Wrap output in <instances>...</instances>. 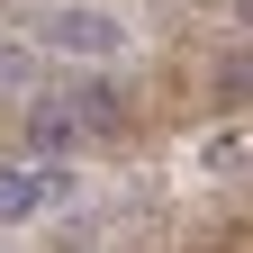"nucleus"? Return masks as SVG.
I'll return each instance as SVG.
<instances>
[{"label":"nucleus","instance_id":"obj_6","mask_svg":"<svg viewBox=\"0 0 253 253\" xmlns=\"http://www.w3.org/2000/svg\"><path fill=\"white\" fill-rule=\"evenodd\" d=\"M235 9H244V18H253V0H235Z\"/></svg>","mask_w":253,"mask_h":253},{"label":"nucleus","instance_id":"obj_5","mask_svg":"<svg viewBox=\"0 0 253 253\" xmlns=\"http://www.w3.org/2000/svg\"><path fill=\"white\" fill-rule=\"evenodd\" d=\"M217 100H253V54H226V63H217Z\"/></svg>","mask_w":253,"mask_h":253},{"label":"nucleus","instance_id":"obj_4","mask_svg":"<svg viewBox=\"0 0 253 253\" xmlns=\"http://www.w3.org/2000/svg\"><path fill=\"white\" fill-rule=\"evenodd\" d=\"M63 100L82 109V126H90V136H109V126H118V90H109V82H82V90H63Z\"/></svg>","mask_w":253,"mask_h":253},{"label":"nucleus","instance_id":"obj_3","mask_svg":"<svg viewBox=\"0 0 253 253\" xmlns=\"http://www.w3.org/2000/svg\"><path fill=\"white\" fill-rule=\"evenodd\" d=\"M27 145H37V163H54L63 145H82V109L73 100H37L27 109Z\"/></svg>","mask_w":253,"mask_h":253},{"label":"nucleus","instance_id":"obj_2","mask_svg":"<svg viewBox=\"0 0 253 253\" xmlns=\"http://www.w3.org/2000/svg\"><path fill=\"white\" fill-rule=\"evenodd\" d=\"M45 199H54V163H0V226L37 217Z\"/></svg>","mask_w":253,"mask_h":253},{"label":"nucleus","instance_id":"obj_1","mask_svg":"<svg viewBox=\"0 0 253 253\" xmlns=\"http://www.w3.org/2000/svg\"><path fill=\"white\" fill-rule=\"evenodd\" d=\"M45 45H54V54L100 63V54H118V45H126V27H118L109 9H54V18H45Z\"/></svg>","mask_w":253,"mask_h":253}]
</instances>
